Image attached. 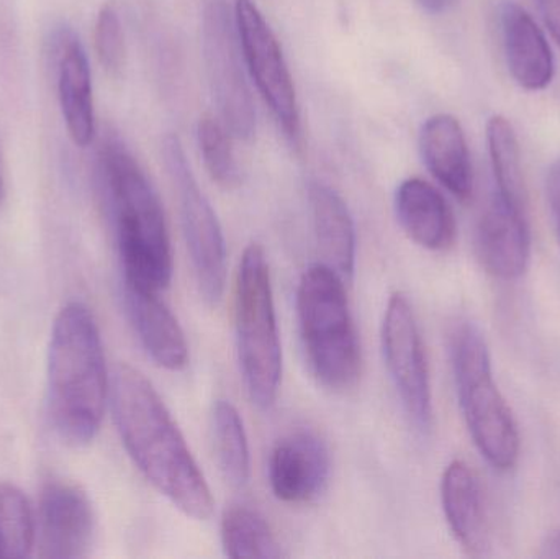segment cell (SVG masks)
<instances>
[{
    "instance_id": "obj_1",
    "label": "cell",
    "mask_w": 560,
    "mask_h": 559,
    "mask_svg": "<svg viewBox=\"0 0 560 559\" xmlns=\"http://www.w3.org/2000/svg\"><path fill=\"white\" fill-rule=\"evenodd\" d=\"M110 407L121 443L147 481L187 517H212L215 502L209 482L144 374L118 364L110 380Z\"/></svg>"
},
{
    "instance_id": "obj_2",
    "label": "cell",
    "mask_w": 560,
    "mask_h": 559,
    "mask_svg": "<svg viewBox=\"0 0 560 559\" xmlns=\"http://www.w3.org/2000/svg\"><path fill=\"white\" fill-rule=\"evenodd\" d=\"M110 396L101 331L92 312L69 302L52 324L48 353L49 414L58 435L72 446L97 436Z\"/></svg>"
},
{
    "instance_id": "obj_3",
    "label": "cell",
    "mask_w": 560,
    "mask_h": 559,
    "mask_svg": "<svg viewBox=\"0 0 560 559\" xmlns=\"http://www.w3.org/2000/svg\"><path fill=\"white\" fill-rule=\"evenodd\" d=\"M101 171L114 213L124 282L164 291L173 281V246L153 184L118 138H108L102 147Z\"/></svg>"
},
{
    "instance_id": "obj_4",
    "label": "cell",
    "mask_w": 560,
    "mask_h": 559,
    "mask_svg": "<svg viewBox=\"0 0 560 559\" xmlns=\"http://www.w3.org/2000/svg\"><path fill=\"white\" fill-rule=\"evenodd\" d=\"M345 279L318 263L305 269L296 291L300 340L310 370L332 393L352 389L361 377L362 353Z\"/></svg>"
},
{
    "instance_id": "obj_5",
    "label": "cell",
    "mask_w": 560,
    "mask_h": 559,
    "mask_svg": "<svg viewBox=\"0 0 560 559\" xmlns=\"http://www.w3.org/2000/svg\"><path fill=\"white\" fill-rule=\"evenodd\" d=\"M450 351L457 399L474 445L495 471H512L522 440L493 377L486 337L472 322H459L451 334Z\"/></svg>"
},
{
    "instance_id": "obj_6",
    "label": "cell",
    "mask_w": 560,
    "mask_h": 559,
    "mask_svg": "<svg viewBox=\"0 0 560 559\" xmlns=\"http://www.w3.org/2000/svg\"><path fill=\"white\" fill-rule=\"evenodd\" d=\"M235 330L240 370L249 399L271 409L282 380V345L271 269L259 243L246 246L235 282Z\"/></svg>"
},
{
    "instance_id": "obj_7",
    "label": "cell",
    "mask_w": 560,
    "mask_h": 559,
    "mask_svg": "<svg viewBox=\"0 0 560 559\" xmlns=\"http://www.w3.org/2000/svg\"><path fill=\"white\" fill-rule=\"evenodd\" d=\"M164 166L177 197L180 225L203 301L217 304L226 284V246L215 210L190 170L176 135L164 138Z\"/></svg>"
},
{
    "instance_id": "obj_8",
    "label": "cell",
    "mask_w": 560,
    "mask_h": 559,
    "mask_svg": "<svg viewBox=\"0 0 560 559\" xmlns=\"http://www.w3.org/2000/svg\"><path fill=\"white\" fill-rule=\"evenodd\" d=\"M202 49L220 120L233 137L252 140L256 133L255 101L240 61L233 20L223 0H212L203 9Z\"/></svg>"
},
{
    "instance_id": "obj_9",
    "label": "cell",
    "mask_w": 560,
    "mask_h": 559,
    "mask_svg": "<svg viewBox=\"0 0 560 559\" xmlns=\"http://www.w3.org/2000/svg\"><path fill=\"white\" fill-rule=\"evenodd\" d=\"M382 351L405 412L427 432L433 420L430 366L413 305L404 292H394L385 307Z\"/></svg>"
},
{
    "instance_id": "obj_10",
    "label": "cell",
    "mask_w": 560,
    "mask_h": 559,
    "mask_svg": "<svg viewBox=\"0 0 560 559\" xmlns=\"http://www.w3.org/2000/svg\"><path fill=\"white\" fill-rule=\"evenodd\" d=\"M235 25L249 74L292 141L300 138V108L292 74L283 58L278 36L253 0H236Z\"/></svg>"
},
{
    "instance_id": "obj_11",
    "label": "cell",
    "mask_w": 560,
    "mask_h": 559,
    "mask_svg": "<svg viewBox=\"0 0 560 559\" xmlns=\"http://www.w3.org/2000/svg\"><path fill=\"white\" fill-rule=\"evenodd\" d=\"M94 509L88 494L79 486L65 479H49L43 486L39 498V557H88L94 541Z\"/></svg>"
},
{
    "instance_id": "obj_12",
    "label": "cell",
    "mask_w": 560,
    "mask_h": 559,
    "mask_svg": "<svg viewBox=\"0 0 560 559\" xmlns=\"http://www.w3.org/2000/svg\"><path fill=\"white\" fill-rule=\"evenodd\" d=\"M477 258L493 278L515 281L532 261L528 209L493 193L477 223Z\"/></svg>"
},
{
    "instance_id": "obj_13",
    "label": "cell",
    "mask_w": 560,
    "mask_h": 559,
    "mask_svg": "<svg viewBox=\"0 0 560 559\" xmlns=\"http://www.w3.org/2000/svg\"><path fill=\"white\" fill-rule=\"evenodd\" d=\"M329 473L328 446L310 430H293L283 435L269 458V485L283 504L316 501L328 486Z\"/></svg>"
},
{
    "instance_id": "obj_14",
    "label": "cell",
    "mask_w": 560,
    "mask_h": 559,
    "mask_svg": "<svg viewBox=\"0 0 560 559\" xmlns=\"http://www.w3.org/2000/svg\"><path fill=\"white\" fill-rule=\"evenodd\" d=\"M124 295L128 317L148 357L164 370L183 371L189 364V345L160 292L124 282Z\"/></svg>"
},
{
    "instance_id": "obj_15",
    "label": "cell",
    "mask_w": 560,
    "mask_h": 559,
    "mask_svg": "<svg viewBox=\"0 0 560 559\" xmlns=\"http://www.w3.org/2000/svg\"><path fill=\"white\" fill-rule=\"evenodd\" d=\"M499 19L506 65L513 79L526 91H545L556 74L555 55L545 32L515 2L502 3Z\"/></svg>"
},
{
    "instance_id": "obj_16",
    "label": "cell",
    "mask_w": 560,
    "mask_h": 559,
    "mask_svg": "<svg viewBox=\"0 0 560 559\" xmlns=\"http://www.w3.org/2000/svg\"><path fill=\"white\" fill-rule=\"evenodd\" d=\"M398 223L411 242L430 252H444L456 240V219L443 194L420 177L405 179L395 193Z\"/></svg>"
},
{
    "instance_id": "obj_17",
    "label": "cell",
    "mask_w": 560,
    "mask_h": 559,
    "mask_svg": "<svg viewBox=\"0 0 560 559\" xmlns=\"http://www.w3.org/2000/svg\"><path fill=\"white\" fill-rule=\"evenodd\" d=\"M441 504L451 534L467 555L480 557L489 548L486 502L474 469L454 459L441 479Z\"/></svg>"
},
{
    "instance_id": "obj_18",
    "label": "cell",
    "mask_w": 560,
    "mask_h": 559,
    "mask_svg": "<svg viewBox=\"0 0 560 559\" xmlns=\"http://www.w3.org/2000/svg\"><path fill=\"white\" fill-rule=\"evenodd\" d=\"M420 153L428 171L460 202L474 194V171L469 147L459 120L438 114L424 121L420 131Z\"/></svg>"
},
{
    "instance_id": "obj_19",
    "label": "cell",
    "mask_w": 560,
    "mask_h": 559,
    "mask_svg": "<svg viewBox=\"0 0 560 559\" xmlns=\"http://www.w3.org/2000/svg\"><path fill=\"white\" fill-rule=\"evenodd\" d=\"M58 97L69 137L78 147H89L95 135L91 68L74 33L58 36Z\"/></svg>"
},
{
    "instance_id": "obj_20",
    "label": "cell",
    "mask_w": 560,
    "mask_h": 559,
    "mask_svg": "<svg viewBox=\"0 0 560 559\" xmlns=\"http://www.w3.org/2000/svg\"><path fill=\"white\" fill-rule=\"evenodd\" d=\"M310 216L323 265L349 281L355 269V226L345 199L326 184L308 187Z\"/></svg>"
},
{
    "instance_id": "obj_21",
    "label": "cell",
    "mask_w": 560,
    "mask_h": 559,
    "mask_svg": "<svg viewBox=\"0 0 560 559\" xmlns=\"http://www.w3.org/2000/svg\"><path fill=\"white\" fill-rule=\"evenodd\" d=\"M222 547L226 557L276 559L285 557L269 522L256 509L233 504L223 512Z\"/></svg>"
},
{
    "instance_id": "obj_22",
    "label": "cell",
    "mask_w": 560,
    "mask_h": 559,
    "mask_svg": "<svg viewBox=\"0 0 560 559\" xmlns=\"http://www.w3.org/2000/svg\"><path fill=\"white\" fill-rule=\"evenodd\" d=\"M212 440L220 471L230 485L243 488L252 476V455L245 423L230 400L213 406Z\"/></svg>"
},
{
    "instance_id": "obj_23",
    "label": "cell",
    "mask_w": 560,
    "mask_h": 559,
    "mask_svg": "<svg viewBox=\"0 0 560 559\" xmlns=\"http://www.w3.org/2000/svg\"><path fill=\"white\" fill-rule=\"evenodd\" d=\"M490 163H492L493 193L515 206L528 209L525 176H523L522 150L518 137L509 118L495 115L487 124Z\"/></svg>"
},
{
    "instance_id": "obj_24",
    "label": "cell",
    "mask_w": 560,
    "mask_h": 559,
    "mask_svg": "<svg viewBox=\"0 0 560 559\" xmlns=\"http://www.w3.org/2000/svg\"><path fill=\"white\" fill-rule=\"evenodd\" d=\"M35 547V522L28 499L16 486L0 482V559L28 558Z\"/></svg>"
},
{
    "instance_id": "obj_25",
    "label": "cell",
    "mask_w": 560,
    "mask_h": 559,
    "mask_svg": "<svg viewBox=\"0 0 560 559\" xmlns=\"http://www.w3.org/2000/svg\"><path fill=\"white\" fill-rule=\"evenodd\" d=\"M197 140H199L200 154L203 158L207 173L213 183L223 189H233L242 180L235 151H233L230 133H226L222 120L207 114L200 117L197 125Z\"/></svg>"
},
{
    "instance_id": "obj_26",
    "label": "cell",
    "mask_w": 560,
    "mask_h": 559,
    "mask_svg": "<svg viewBox=\"0 0 560 559\" xmlns=\"http://www.w3.org/2000/svg\"><path fill=\"white\" fill-rule=\"evenodd\" d=\"M95 51L102 68L110 75H120L127 65L124 25L114 3L102 7L95 22Z\"/></svg>"
},
{
    "instance_id": "obj_27",
    "label": "cell",
    "mask_w": 560,
    "mask_h": 559,
    "mask_svg": "<svg viewBox=\"0 0 560 559\" xmlns=\"http://www.w3.org/2000/svg\"><path fill=\"white\" fill-rule=\"evenodd\" d=\"M546 196H548L549 209H551L560 238V160L549 167L546 176Z\"/></svg>"
},
{
    "instance_id": "obj_28",
    "label": "cell",
    "mask_w": 560,
    "mask_h": 559,
    "mask_svg": "<svg viewBox=\"0 0 560 559\" xmlns=\"http://www.w3.org/2000/svg\"><path fill=\"white\" fill-rule=\"evenodd\" d=\"M546 26L560 46V0H536Z\"/></svg>"
},
{
    "instance_id": "obj_29",
    "label": "cell",
    "mask_w": 560,
    "mask_h": 559,
    "mask_svg": "<svg viewBox=\"0 0 560 559\" xmlns=\"http://www.w3.org/2000/svg\"><path fill=\"white\" fill-rule=\"evenodd\" d=\"M541 557L560 558V531L551 532L542 541Z\"/></svg>"
},
{
    "instance_id": "obj_30",
    "label": "cell",
    "mask_w": 560,
    "mask_h": 559,
    "mask_svg": "<svg viewBox=\"0 0 560 559\" xmlns=\"http://www.w3.org/2000/svg\"><path fill=\"white\" fill-rule=\"evenodd\" d=\"M456 2L457 0H420L421 5H423L428 12L433 13L446 12V10H450Z\"/></svg>"
},
{
    "instance_id": "obj_31",
    "label": "cell",
    "mask_w": 560,
    "mask_h": 559,
    "mask_svg": "<svg viewBox=\"0 0 560 559\" xmlns=\"http://www.w3.org/2000/svg\"><path fill=\"white\" fill-rule=\"evenodd\" d=\"M3 199V177H2V171H0V202H2Z\"/></svg>"
}]
</instances>
